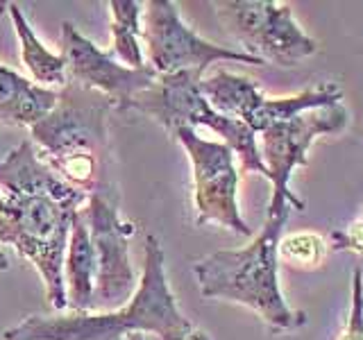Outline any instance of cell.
<instances>
[{"instance_id":"obj_5","label":"cell","mask_w":363,"mask_h":340,"mask_svg":"<svg viewBox=\"0 0 363 340\" xmlns=\"http://www.w3.org/2000/svg\"><path fill=\"white\" fill-rule=\"evenodd\" d=\"M202 77L204 73L200 71L159 75L152 89L136 96L132 109L143 113V116H150L170 136L179 128L196 130L202 125V128L213 130L218 136H223V143L234 150L243 173H257L266 177V166L259 152L257 134L245 123L227 118L209 105L200 91Z\"/></svg>"},{"instance_id":"obj_22","label":"cell","mask_w":363,"mask_h":340,"mask_svg":"<svg viewBox=\"0 0 363 340\" xmlns=\"http://www.w3.org/2000/svg\"><path fill=\"white\" fill-rule=\"evenodd\" d=\"M128 340H145V338H143V334H132Z\"/></svg>"},{"instance_id":"obj_6","label":"cell","mask_w":363,"mask_h":340,"mask_svg":"<svg viewBox=\"0 0 363 340\" xmlns=\"http://www.w3.org/2000/svg\"><path fill=\"white\" fill-rule=\"evenodd\" d=\"M220 26L247 55L275 66H298L320 50L293 16L289 3L275 0H218L213 3Z\"/></svg>"},{"instance_id":"obj_11","label":"cell","mask_w":363,"mask_h":340,"mask_svg":"<svg viewBox=\"0 0 363 340\" xmlns=\"http://www.w3.org/2000/svg\"><path fill=\"white\" fill-rule=\"evenodd\" d=\"M60 55L66 64L68 82L98 91L111 102L113 111L121 113L132 109L136 96L152 89L159 77L150 64L143 68H128L121 64L111 50L98 48L71 21L62 23Z\"/></svg>"},{"instance_id":"obj_21","label":"cell","mask_w":363,"mask_h":340,"mask_svg":"<svg viewBox=\"0 0 363 340\" xmlns=\"http://www.w3.org/2000/svg\"><path fill=\"white\" fill-rule=\"evenodd\" d=\"M5 11H9V3H0V16H5Z\"/></svg>"},{"instance_id":"obj_3","label":"cell","mask_w":363,"mask_h":340,"mask_svg":"<svg viewBox=\"0 0 363 340\" xmlns=\"http://www.w3.org/2000/svg\"><path fill=\"white\" fill-rule=\"evenodd\" d=\"M111 102L84 86L68 82L57 105L30 128L39 157L64 181L84 196H118L109 136Z\"/></svg>"},{"instance_id":"obj_13","label":"cell","mask_w":363,"mask_h":340,"mask_svg":"<svg viewBox=\"0 0 363 340\" xmlns=\"http://www.w3.org/2000/svg\"><path fill=\"white\" fill-rule=\"evenodd\" d=\"M60 89H43L0 64V125L32 128L57 105Z\"/></svg>"},{"instance_id":"obj_2","label":"cell","mask_w":363,"mask_h":340,"mask_svg":"<svg viewBox=\"0 0 363 340\" xmlns=\"http://www.w3.org/2000/svg\"><path fill=\"white\" fill-rule=\"evenodd\" d=\"M132 334H152L162 340H189L196 334L170 290L166 254L155 234L145 236L141 279L125 306L96 313L30 315L3 332V340H128Z\"/></svg>"},{"instance_id":"obj_23","label":"cell","mask_w":363,"mask_h":340,"mask_svg":"<svg viewBox=\"0 0 363 340\" xmlns=\"http://www.w3.org/2000/svg\"><path fill=\"white\" fill-rule=\"evenodd\" d=\"M3 207H5V196H0V211H3Z\"/></svg>"},{"instance_id":"obj_17","label":"cell","mask_w":363,"mask_h":340,"mask_svg":"<svg viewBox=\"0 0 363 340\" xmlns=\"http://www.w3.org/2000/svg\"><path fill=\"white\" fill-rule=\"evenodd\" d=\"M340 340H363V272L354 268L352 272V302L347 322L343 327Z\"/></svg>"},{"instance_id":"obj_19","label":"cell","mask_w":363,"mask_h":340,"mask_svg":"<svg viewBox=\"0 0 363 340\" xmlns=\"http://www.w3.org/2000/svg\"><path fill=\"white\" fill-rule=\"evenodd\" d=\"M5 270H9V259L5 254V249L0 247V272H5Z\"/></svg>"},{"instance_id":"obj_20","label":"cell","mask_w":363,"mask_h":340,"mask_svg":"<svg viewBox=\"0 0 363 340\" xmlns=\"http://www.w3.org/2000/svg\"><path fill=\"white\" fill-rule=\"evenodd\" d=\"M189 340H209V336H207V334H202V332H198V329H196V334H193Z\"/></svg>"},{"instance_id":"obj_10","label":"cell","mask_w":363,"mask_h":340,"mask_svg":"<svg viewBox=\"0 0 363 340\" xmlns=\"http://www.w3.org/2000/svg\"><path fill=\"white\" fill-rule=\"evenodd\" d=\"M91 238L96 247V306L94 311H113L125 306L139 286L130 256L136 225L125 220L118 196H89L84 204Z\"/></svg>"},{"instance_id":"obj_9","label":"cell","mask_w":363,"mask_h":340,"mask_svg":"<svg viewBox=\"0 0 363 340\" xmlns=\"http://www.w3.org/2000/svg\"><path fill=\"white\" fill-rule=\"evenodd\" d=\"M141 39L147 50V64L155 68L157 75H173L182 71L204 73L216 62L264 64L245 50H234L200 37L184 23L173 0H147L143 5Z\"/></svg>"},{"instance_id":"obj_14","label":"cell","mask_w":363,"mask_h":340,"mask_svg":"<svg viewBox=\"0 0 363 340\" xmlns=\"http://www.w3.org/2000/svg\"><path fill=\"white\" fill-rule=\"evenodd\" d=\"M9 16H11V23H14V32L18 39L21 62L28 68L32 82L43 89H55V86L64 89L68 84V75H66V64L62 60V55L52 52L48 45L37 37L32 23L28 21L26 11H23L18 3H9Z\"/></svg>"},{"instance_id":"obj_4","label":"cell","mask_w":363,"mask_h":340,"mask_svg":"<svg viewBox=\"0 0 363 340\" xmlns=\"http://www.w3.org/2000/svg\"><path fill=\"white\" fill-rule=\"evenodd\" d=\"M289 209L268 215L264 230L241 249H218L193 264L202 298L230 300L259 313L272 334L306 324V313L291 309L279 286V241Z\"/></svg>"},{"instance_id":"obj_18","label":"cell","mask_w":363,"mask_h":340,"mask_svg":"<svg viewBox=\"0 0 363 340\" xmlns=\"http://www.w3.org/2000/svg\"><path fill=\"white\" fill-rule=\"evenodd\" d=\"M332 243H334V249H340V252L363 254V222L357 220V222H352L347 230L332 232Z\"/></svg>"},{"instance_id":"obj_7","label":"cell","mask_w":363,"mask_h":340,"mask_svg":"<svg viewBox=\"0 0 363 340\" xmlns=\"http://www.w3.org/2000/svg\"><path fill=\"white\" fill-rule=\"evenodd\" d=\"M350 113L343 102L323 109H311L272 125L261 132V159L266 166V179L272 184V196L268 202V215H277L286 209L304 211L306 204L291 191V175L300 166L309 164V147L318 136L340 134L347 128Z\"/></svg>"},{"instance_id":"obj_8","label":"cell","mask_w":363,"mask_h":340,"mask_svg":"<svg viewBox=\"0 0 363 340\" xmlns=\"http://www.w3.org/2000/svg\"><path fill=\"white\" fill-rule=\"evenodd\" d=\"M173 139L184 147L191 162L196 225H220L238 236H250L252 227L238 209V168L236 154L223 141H209L191 130L179 128Z\"/></svg>"},{"instance_id":"obj_16","label":"cell","mask_w":363,"mask_h":340,"mask_svg":"<svg viewBox=\"0 0 363 340\" xmlns=\"http://www.w3.org/2000/svg\"><path fill=\"white\" fill-rule=\"evenodd\" d=\"M325 256L323 238L313 232H295L279 241V259L298 268H313Z\"/></svg>"},{"instance_id":"obj_1","label":"cell","mask_w":363,"mask_h":340,"mask_svg":"<svg viewBox=\"0 0 363 340\" xmlns=\"http://www.w3.org/2000/svg\"><path fill=\"white\" fill-rule=\"evenodd\" d=\"M0 188L5 191L0 243L14 247L39 272L50 309L66 311L68 234L89 198L57 175L32 141H23L0 159Z\"/></svg>"},{"instance_id":"obj_12","label":"cell","mask_w":363,"mask_h":340,"mask_svg":"<svg viewBox=\"0 0 363 340\" xmlns=\"http://www.w3.org/2000/svg\"><path fill=\"white\" fill-rule=\"evenodd\" d=\"M96 247L84 207L75 213L64 259L66 304L73 313H91L96 306Z\"/></svg>"},{"instance_id":"obj_24","label":"cell","mask_w":363,"mask_h":340,"mask_svg":"<svg viewBox=\"0 0 363 340\" xmlns=\"http://www.w3.org/2000/svg\"><path fill=\"white\" fill-rule=\"evenodd\" d=\"M359 220H361V222H363V213H361V218H359Z\"/></svg>"},{"instance_id":"obj_15","label":"cell","mask_w":363,"mask_h":340,"mask_svg":"<svg viewBox=\"0 0 363 340\" xmlns=\"http://www.w3.org/2000/svg\"><path fill=\"white\" fill-rule=\"evenodd\" d=\"M111 14V52L128 68L147 66L141 45L143 32V5L139 0H109Z\"/></svg>"}]
</instances>
